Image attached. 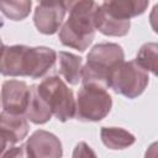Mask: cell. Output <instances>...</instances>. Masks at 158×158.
Returning a JSON list of instances; mask_svg holds the SVG:
<instances>
[{"label":"cell","mask_w":158,"mask_h":158,"mask_svg":"<svg viewBox=\"0 0 158 158\" xmlns=\"http://www.w3.org/2000/svg\"><path fill=\"white\" fill-rule=\"evenodd\" d=\"M58 53L44 46L2 44L0 72L4 77H30L40 79L54 65Z\"/></svg>","instance_id":"obj_1"},{"label":"cell","mask_w":158,"mask_h":158,"mask_svg":"<svg viewBox=\"0 0 158 158\" xmlns=\"http://www.w3.org/2000/svg\"><path fill=\"white\" fill-rule=\"evenodd\" d=\"M26 157L35 158H59L63 154L59 138L44 130L35 131L25 143Z\"/></svg>","instance_id":"obj_8"},{"label":"cell","mask_w":158,"mask_h":158,"mask_svg":"<svg viewBox=\"0 0 158 158\" xmlns=\"http://www.w3.org/2000/svg\"><path fill=\"white\" fill-rule=\"evenodd\" d=\"M99 5L95 0H84L74 5L68 12L69 17L62 25L58 37L63 46L84 52L95 37L94 16Z\"/></svg>","instance_id":"obj_2"},{"label":"cell","mask_w":158,"mask_h":158,"mask_svg":"<svg viewBox=\"0 0 158 158\" xmlns=\"http://www.w3.org/2000/svg\"><path fill=\"white\" fill-rule=\"evenodd\" d=\"M100 137L102 143L110 149H125L136 142V137L121 127H101Z\"/></svg>","instance_id":"obj_15"},{"label":"cell","mask_w":158,"mask_h":158,"mask_svg":"<svg viewBox=\"0 0 158 158\" xmlns=\"http://www.w3.org/2000/svg\"><path fill=\"white\" fill-rule=\"evenodd\" d=\"M30 93L31 86L22 80L10 79L4 81L1 88L2 110L10 114L25 115L30 100Z\"/></svg>","instance_id":"obj_9"},{"label":"cell","mask_w":158,"mask_h":158,"mask_svg":"<svg viewBox=\"0 0 158 158\" xmlns=\"http://www.w3.org/2000/svg\"><path fill=\"white\" fill-rule=\"evenodd\" d=\"M52 115H53V112H52L49 105L38 93L37 84L31 85L30 100H28V105H27L25 116L32 123L43 125L51 120Z\"/></svg>","instance_id":"obj_13"},{"label":"cell","mask_w":158,"mask_h":158,"mask_svg":"<svg viewBox=\"0 0 158 158\" xmlns=\"http://www.w3.org/2000/svg\"><path fill=\"white\" fill-rule=\"evenodd\" d=\"M149 83L148 72L143 69L136 59L123 62L118 65L110 78V88L127 99L138 98Z\"/></svg>","instance_id":"obj_6"},{"label":"cell","mask_w":158,"mask_h":158,"mask_svg":"<svg viewBox=\"0 0 158 158\" xmlns=\"http://www.w3.org/2000/svg\"><path fill=\"white\" fill-rule=\"evenodd\" d=\"M30 130L28 118L25 115L10 114L2 110L0 114V138H1V152L0 156L26 138Z\"/></svg>","instance_id":"obj_7"},{"label":"cell","mask_w":158,"mask_h":158,"mask_svg":"<svg viewBox=\"0 0 158 158\" xmlns=\"http://www.w3.org/2000/svg\"><path fill=\"white\" fill-rule=\"evenodd\" d=\"M112 107V98L107 89L83 84L77 95L75 117L83 122H98L105 118Z\"/></svg>","instance_id":"obj_5"},{"label":"cell","mask_w":158,"mask_h":158,"mask_svg":"<svg viewBox=\"0 0 158 158\" xmlns=\"http://www.w3.org/2000/svg\"><path fill=\"white\" fill-rule=\"evenodd\" d=\"M149 23H151L152 30L158 35V2L151 10V14H149Z\"/></svg>","instance_id":"obj_19"},{"label":"cell","mask_w":158,"mask_h":158,"mask_svg":"<svg viewBox=\"0 0 158 158\" xmlns=\"http://www.w3.org/2000/svg\"><path fill=\"white\" fill-rule=\"evenodd\" d=\"M84 151H86V152H85V156H89V154H90V156H95V153L90 151V147H89L86 143H84V142H80V143L77 144L73 156H74V157H77V156H84V153H83Z\"/></svg>","instance_id":"obj_20"},{"label":"cell","mask_w":158,"mask_h":158,"mask_svg":"<svg viewBox=\"0 0 158 158\" xmlns=\"http://www.w3.org/2000/svg\"><path fill=\"white\" fill-rule=\"evenodd\" d=\"M94 23L99 32L110 37H123L128 33L131 27L130 20L118 19L107 12L102 6H98L95 11Z\"/></svg>","instance_id":"obj_11"},{"label":"cell","mask_w":158,"mask_h":158,"mask_svg":"<svg viewBox=\"0 0 158 158\" xmlns=\"http://www.w3.org/2000/svg\"><path fill=\"white\" fill-rule=\"evenodd\" d=\"M32 7V0H0V10L12 21L25 20Z\"/></svg>","instance_id":"obj_16"},{"label":"cell","mask_w":158,"mask_h":158,"mask_svg":"<svg viewBox=\"0 0 158 158\" xmlns=\"http://www.w3.org/2000/svg\"><path fill=\"white\" fill-rule=\"evenodd\" d=\"M123 62L125 53L120 44L112 42L98 43L86 56V63L81 70V83L109 89L111 74Z\"/></svg>","instance_id":"obj_3"},{"label":"cell","mask_w":158,"mask_h":158,"mask_svg":"<svg viewBox=\"0 0 158 158\" xmlns=\"http://www.w3.org/2000/svg\"><path fill=\"white\" fill-rule=\"evenodd\" d=\"M137 63L158 77V42H147L141 46L136 57Z\"/></svg>","instance_id":"obj_17"},{"label":"cell","mask_w":158,"mask_h":158,"mask_svg":"<svg viewBox=\"0 0 158 158\" xmlns=\"http://www.w3.org/2000/svg\"><path fill=\"white\" fill-rule=\"evenodd\" d=\"M37 89L59 121L65 122L75 116L77 100L74 99L72 89H69L58 75L44 78L37 84Z\"/></svg>","instance_id":"obj_4"},{"label":"cell","mask_w":158,"mask_h":158,"mask_svg":"<svg viewBox=\"0 0 158 158\" xmlns=\"http://www.w3.org/2000/svg\"><path fill=\"white\" fill-rule=\"evenodd\" d=\"M67 9L58 2H38L33 12V23L43 35H53L60 30Z\"/></svg>","instance_id":"obj_10"},{"label":"cell","mask_w":158,"mask_h":158,"mask_svg":"<svg viewBox=\"0 0 158 158\" xmlns=\"http://www.w3.org/2000/svg\"><path fill=\"white\" fill-rule=\"evenodd\" d=\"M1 157H26L25 152V144H21L20 147H10L9 151H5Z\"/></svg>","instance_id":"obj_18"},{"label":"cell","mask_w":158,"mask_h":158,"mask_svg":"<svg viewBox=\"0 0 158 158\" xmlns=\"http://www.w3.org/2000/svg\"><path fill=\"white\" fill-rule=\"evenodd\" d=\"M148 4L149 0H104L101 6L118 19L130 20L142 15L147 10Z\"/></svg>","instance_id":"obj_12"},{"label":"cell","mask_w":158,"mask_h":158,"mask_svg":"<svg viewBox=\"0 0 158 158\" xmlns=\"http://www.w3.org/2000/svg\"><path fill=\"white\" fill-rule=\"evenodd\" d=\"M58 72L64 78V80L70 85H77L81 81V70H83V58L73 54L70 52H59L58 53Z\"/></svg>","instance_id":"obj_14"}]
</instances>
